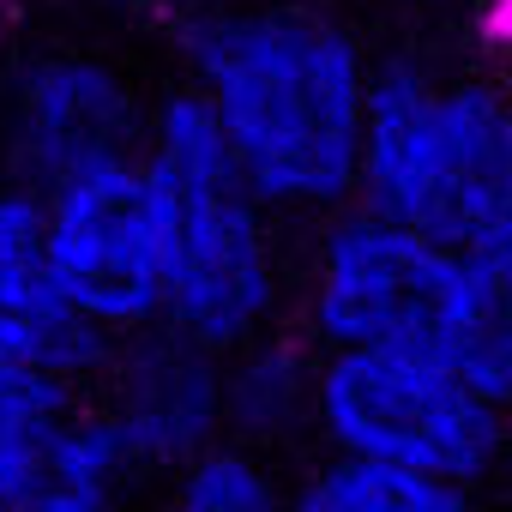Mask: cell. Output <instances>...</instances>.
<instances>
[{"instance_id": "1", "label": "cell", "mask_w": 512, "mask_h": 512, "mask_svg": "<svg viewBox=\"0 0 512 512\" xmlns=\"http://www.w3.org/2000/svg\"><path fill=\"white\" fill-rule=\"evenodd\" d=\"M187 91L211 109L235 169L278 217L356 205L374 55L314 0H235L181 37Z\"/></svg>"}, {"instance_id": "2", "label": "cell", "mask_w": 512, "mask_h": 512, "mask_svg": "<svg viewBox=\"0 0 512 512\" xmlns=\"http://www.w3.org/2000/svg\"><path fill=\"white\" fill-rule=\"evenodd\" d=\"M356 205L458 253L512 247V79L422 55L380 61Z\"/></svg>"}, {"instance_id": "3", "label": "cell", "mask_w": 512, "mask_h": 512, "mask_svg": "<svg viewBox=\"0 0 512 512\" xmlns=\"http://www.w3.org/2000/svg\"><path fill=\"white\" fill-rule=\"evenodd\" d=\"M145 163L169 205V332L235 356L284 314L278 211L235 169L211 109L175 85L151 109Z\"/></svg>"}, {"instance_id": "4", "label": "cell", "mask_w": 512, "mask_h": 512, "mask_svg": "<svg viewBox=\"0 0 512 512\" xmlns=\"http://www.w3.org/2000/svg\"><path fill=\"white\" fill-rule=\"evenodd\" d=\"M512 416L440 350H320L314 428L326 452L476 488L506 458Z\"/></svg>"}, {"instance_id": "5", "label": "cell", "mask_w": 512, "mask_h": 512, "mask_svg": "<svg viewBox=\"0 0 512 512\" xmlns=\"http://www.w3.org/2000/svg\"><path fill=\"white\" fill-rule=\"evenodd\" d=\"M458 278V247L350 205L302 266V326L320 350H440Z\"/></svg>"}, {"instance_id": "6", "label": "cell", "mask_w": 512, "mask_h": 512, "mask_svg": "<svg viewBox=\"0 0 512 512\" xmlns=\"http://www.w3.org/2000/svg\"><path fill=\"white\" fill-rule=\"evenodd\" d=\"M49 253L67 302L103 344H133L169 320V205L139 157L43 193Z\"/></svg>"}, {"instance_id": "7", "label": "cell", "mask_w": 512, "mask_h": 512, "mask_svg": "<svg viewBox=\"0 0 512 512\" xmlns=\"http://www.w3.org/2000/svg\"><path fill=\"white\" fill-rule=\"evenodd\" d=\"M139 464L73 380L0 368V512H121Z\"/></svg>"}, {"instance_id": "8", "label": "cell", "mask_w": 512, "mask_h": 512, "mask_svg": "<svg viewBox=\"0 0 512 512\" xmlns=\"http://www.w3.org/2000/svg\"><path fill=\"white\" fill-rule=\"evenodd\" d=\"M145 133L151 109L139 103L127 73L91 49H43L7 91V163L13 181L37 193L139 157Z\"/></svg>"}, {"instance_id": "9", "label": "cell", "mask_w": 512, "mask_h": 512, "mask_svg": "<svg viewBox=\"0 0 512 512\" xmlns=\"http://www.w3.org/2000/svg\"><path fill=\"white\" fill-rule=\"evenodd\" d=\"M103 416L115 422L127 458L145 470L181 476L193 458L229 440V392H223V356L181 338V332H145L121 350L109 374Z\"/></svg>"}, {"instance_id": "10", "label": "cell", "mask_w": 512, "mask_h": 512, "mask_svg": "<svg viewBox=\"0 0 512 512\" xmlns=\"http://www.w3.org/2000/svg\"><path fill=\"white\" fill-rule=\"evenodd\" d=\"M103 356V338L79 320L49 253L43 193L0 181V368L79 380Z\"/></svg>"}, {"instance_id": "11", "label": "cell", "mask_w": 512, "mask_h": 512, "mask_svg": "<svg viewBox=\"0 0 512 512\" xmlns=\"http://www.w3.org/2000/svg\"><path fill=\"white\" fill-rule=\"evenodd\" d=\"M440 356L512 416V247L464 253V278H458Z\"/></svg>"}, {"instance_id": "12", "label": "cell", "mask_w": 512, "mask_h": 512, "mask_svg": "<svg viewBox=\"0 0 512 512\" xmlns=\"http://www.w3.org/2000/svg\"><path fill=\"white\" fill-rule=\"evenodd\" d=\"M314 362L278 332L223 356V392H229V440L241 446H278L302 428H314Z\"/></svg>"}, {"instance_id": "13", "label": "cell", "mask_w": 512, "mask_h": 512, "mask_svg": "<svg viewBox=\"0 0 512 512\" xmlns=\"http://www.w3.org/2000/svg\"><path fill=\"white\" fill-rule=\"evenodd\" d=\"M290 512H470V488L326 452L314 470L290 482Z\"/></svg>"}, {"instance_id": "14", "label": "cell", "mask_w": 512, "mask_h": 512, "mask_svg": "<svg viewBox=\"0 0 512 512\" xmlns=\"http://www.w3.org/2000/svg\"><path fill=\"white\" fill-rule=\"evenodd\" d=\"M169 512H290V488L278 482L260 446L223 440L175 476Z\"/></svg>"}, {"instance_id": "15", "label": "cell", "mask_w": 512, "mask_h": 512, "mask_svg": "<svg viewBox=\"0 0 512 512\" xmlns=\"http://www.w3.org/2000/svg\"><path fill=\"white\" fill-rule=\"evenodd\" d=\"M374 7H386V13H410V19H452V13H476V25H482V13L494 7V0H374Z\"/></svg>"}, {"instance_id": "16", "label": "cell", "mask_w": 512, "mask_h": 512, "mask_svg": "<svg viewBox=\"0 0 512 512\" xmlns=\"http://www.w3.org/2000/svg\"><path fill=\"white\" fill-rule=\"evenodd\" d=\"M482 37H488V49L500 55V73L512 79V0H494V7L482 13Z\"/></svg>"}, {"instance_id": "17", "label": "cell", "mask_w": 512, "mask_h": 512, "mask_svg": "<svg viewBox=\"0 0 512 512\" xmlns=\"http://www.w3.org/2000/svg\"><path fill=\"white\" fill-rule=\"evenodd\" d=\"M109 7H127V13H151V7H169V0H109Z\"/></svg>"}, {"instance_id": "18", "label": "cell", "mask_w": 512, "mask_h": 512, "mask_svg": "<svg viewBox=\"0 0 512 512\" xmlns=\"http://www.w3.org/2000/svg\"><path fill=\"white\" fill-rule=\"evenodd\" d=\"M0 13H7V0H0Z\"/></svg>"}]
</instances>
